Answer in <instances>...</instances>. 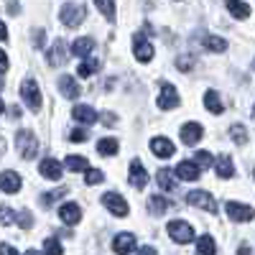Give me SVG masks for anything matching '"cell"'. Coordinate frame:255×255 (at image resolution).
I'll list each match as a JSON object with an SVG mask.
<instances>
[{
    "instance_id": "obj_1",
    "label": "cell",
    "mask_w": 255,
    "mask_h": 255,
    "mask_svg": "<svg viewBox=\"0 0 255 255\" xmlns=\"http://www.w3.org/2000/svg\"><path fill=\"white\" fill-rule=\"evenodd\" d=\"M84 15H87V8H84L82 3H64L61 10H59V18L67 28H77L84 20Z\"/></svg>"
},
{
    "instance_id": "obj_2",
    "label": "cell",
    "mask_w": 255,
    "mask_h": 255,
    "mask_svg": "<svg viewBox=\"0 0 255 255\" xmlns=\"http://www.w3.org/2000/svg\"><path fill=\"white\" fill-rule=\"evenodd\" d=\"M20 97H23V102L33 113H41V90H38L33 77H26L23 82H20Z\"/></svg>"
},
{
    "instance_id": "obj_3",
    "label": "cell",
    "mask_w": 255,
    "mask_h": 255,
    "mask_svg": "<svg viewBox=\"0 0 255 255\" xmlns=\"http://www.w3.org/2000/svg\"><path fill=\"white\" fill-rule=\"evenodd\" d=\"M166 230H168V238H171L174 243H179V245H186V243L194 240V227H191L189 222H184V220H171Z\"/></svg>"
},
{
    "instance_id": "obj_4",
    "label": "cell",
    "mask_w": 255,
    "mask_h": 255,
    "mask_svg": "<svg viewBox=\"0 0 255 255\" xmlns=\"http://www.w3.org/2000/svg\"><path fill=\"white\" fill-rule=\"evenodd\" d=\"M15 145H18V153L23 158H36L38 156V138L31 130H18Z\"/></svg>"
},
{
    "instance_id": "obj_5",
    "label": "cell",
    "mask_w": 255,
    "mask_h": 255,
    "mask_svg": "<svg viewBox=\"0 0 255 255\" xmlns=\"http://www.w3.org/2000/svg\"><path fill=\"white\" fill-rule=\"evenodd\" d=\"M186 204L197 207V209H204V212H209V215H217V202L212 199V194H207V191H189Z\"/></svg>"
},
{
    "instance_id": "obj_6",
    "label": "cell",
    "mask_w": 255,
    "mask_h": 255,
    "mask_svg": "<svg viewBox=\"0 0 255 255\" xmlns=\"http://www.w3.org/2000/svg\"><path fill=\"white\" fill-rule=\"evenodd\" d=\"M181 105V97H179V90L174 87V84L163 82L161 84V97H158V108L161 110H174Z\"/></svg>"
},
{
    "instance_id": "obj_7",
    "label": "cell",
    "mask_w": 255,
    "mask_h": 255,
    "mask_svg": "<svg viewBox=\"0 0 255 255\" xmlns=\"http://www.w3.org/2000/svg\"><path fill=\"white\" fill-rule=\"evenodd\" d=\"M225 212H227V217H230L232 222H250V220L255 217L253 207L240 204V202H227V204H225Z\"/></svg>"
},
{
    "instance_id": "obj_8",
    "label": "cell",
    "mask_w": 255,
    "mask_h": 255,
    "mask_svg": "<svg viewBox=\"0 0 255 255\" xmlns=\"http://www.w3.org/2000/svg\"><path fill=\"white\" fill-rule=\"evenodd\" d=\"M133 54H135V59L143 61V64H148V61L153 59V46H151V41H148L143 33H135V36H133Z\"/></svg>"
},
{
    "instance_id": "obj_9",
    "label": "cell",
    "mask_w": 255,
    "mask_h": 255,
    "mask_svg": "<svg viewBox=\"0 0 255 255\" xmlns=\"http://www.w3.org/2000/svg\"><path fill=\"white\" fill-rule=\"evenodd\" d=\"M102 204L108 207V209L113 212L115 217H125L128 212H130V207H128V202H125V199H123L120 194H115V191H108V194L102 197Z\"/></svg>"
},
{
    "instance_id": "obj_10",
    "label": "cell",
    "mask_w": 255,
    "mask_h": 255,
    "mask_svg": "<svg viewBox=\"0 0 255 255\" xmlns=\"http://www.w3.org/2000/svg\"><path fill=\"white\" fill-rule=\"evenodd\" d=\"M113 250L118 255H130L135 250V235H130V232H120V235H115Z\"/></svg>"
},
{
    "instance_id": "obj_11",
    "label": "cell",
    "mask_w": 255,
    "mask_h": 255,
    "mask_svg": "<svg viewBox=\"0 0 255 255\" xmlns=\"http://www.w3.org/2000/svg\"><path fill=\"white\" fill-rule=\"evenodd\" d=\"M199 174H202V166H199L197 161H181V163L176 166V176L184 179V181H197Z\"/></svg>"
},
{
    "instance_id": "obj_12",
    "label": "cell",
    "mask_w": 255,
    "mask_h": 255,
    "mask_svg": "<svg viewBox=\"0 0 255 255\" xmlns=\"http://www.w3.org/2000/svg\"><path fill=\"white\" fill-rule=\"evenodd\" d=\"M38 171H41V176H44V179L59 181V179H61V163H59L56 158H41Z\"/></svg>"
},
{
    "instance_id": "obj_13",
    "label": "cell",
    "mask_w": 255,
    "mask_h": 255,
    "mask_svg": "<svg viewBox=\"0 0 255 255\" xmlns=\"http://www.w3.org/2000/svg\"><path fill=\"white\" fill-rule=\"evenodd\" d=\"M59 217H61L64 225H77V222L82 220V209H79V204L67 202V204L59 207Z\"/></svg>"
},
{
    "instance_id": "obj_14",
    "label": "cell",
    "mask_w": 255,
    "mask_h": 255,
    "mask_svg": "<svg viewBox=\"0 0 255 255\" xmlns=\"http://www.w3.org/2000/svg\"><path fill=\"white\" fill-rule=\"evenodd\" d=\"M202 135H204V130H202L199 123H186V125H181V140H184L186 145H197Z\"/></svg>"
},
{
    "instance_id": "obj_15",
    "label": "cell",
    "mask_w": 255,
    "mask_h": 255,
    "mask_svg": "<svg viewBox=\"0 0 255 255\" xmlns=\"http://www.w3.org/2000/svg\"><path fill=\"white\" fill-rule=\"evenodd\" d=\"M59 90H61V97H67V100H77V97H79V84H77L74 77H69V74H61Z\"/></svg>"
},
{
    "instance_id": "obj_16",
    "label": "cell",
    "mask_w": 255,
    "mask_h": 255,
    "mask_svg": "<svg viewBox=\"0 0 255 255\" xmlns=\"http://www.w3.org/2000/svg\"><path fill=\"white\" fill-rule=\"evenodd\" d=\"M151 151H153L158 158H171L176 148H174V143L168 140V138H153V140H151Z\"/></svg>"
},
{
    "instance_id": "obj_17",
    "label": "cell",
    "mask_w": 255,
    "mask_h": 255,
    "mask_svg": "<svg viewBox=\"0 0 255 255\" xmlns=\"http://www.w3.org/2000/svg\"><path fill=\"white\" fill-rule=\"evenodd\" d=\"M72 118L77 120V123H84V125H92L100 115L90 108V105H77V108L72 110Z\"/></svg>"
},
{
    "instance_id": "obj_18",
    "label": "cell",
    "mask_w": 255,
    "mask_h": 255,
    "mask_svg": "<svg viewBox=\"0 0 255 255\" xmlns=\"http://www.w3.org/2000/svg\"><path fill=\"white\" fill-rule=\"evenodd\" d=\"M92 49H95V41L90 36H84V38H77L74 44H72V54L79 56V59H87L92 56Z\"/></svg>"
},
{
    "instance_id": "obj_19",
    "label": "cell",
    "mask_w": 255,
    "mask_h": 255,
    "mask_svg": "<svg viewBox=\"0 0 255 255\" xmlns=\"http://www.w3.org/2000/svg\"><path fill=\"white\" fill-rule=\"evenodd\" d=\"M130 184H133L135 189H143V186L148 184V171L143 168L140 161H133V163H130Z\"/></svg>"
},
{
    "instance_id": "obj_20",
    "label": "cell",
    "mask_w": 255,
    "mask_h": 255,
    "mask_svg": "<svg viewBox=\"0 0 255 255\" xmlns=\"http://www.w3.org/2000/svg\"><path fill=\"white\" fill-rule=\"evenodd\" d=\"M0 186H3L5 194H15V191L20 189V176L15 171H3L0 174Z\"/></svg>"
},
{
    "instance_id": "obj_21",
    "label": "cell",
    "mask_w": 255,
    "mask_h": 255,
    "mask_svg": "<svg viewBox=\"0 0 255 255\" xmlns=\"http://www.w3.org/2000/svg\"><path fill=\"white\" fill-rule=\"evenodd\" d=\"M204 108H207L212 115H222V113H225V105H222V100H220V95H217L215 90H207V92H204Z\"/></svg>"
},
{
    "instance_id": "obj_22",
    "label": "cell",
    "mask_w": 255,
    "mask_h": 255,
    "mask_svg": "<svg viewBox=\"0 0 255 255\" xmlns=\"http://www.w3.org/2000/svg\"><path fill=\"white\" fill-rule=\"evenodd\" d=\"M215 168H217V176H220V179H232V176H235V166H232V158L225 156V153L215 161Z\"/></svg>"
},
{
    "instance_id": "obj_23",
    "label": "cell",
    "mask_w": 255,
    "mask_h": 255,
    "mask_svg": "<svg viewBox=\"0 0 255 255\" xmlns=\"http://www.w3.org/2000/svg\"><path fill=\"white\" fill-rule=\"evenodd\" d=\"M69 56H67V46H64V41L59 38L56 44L51 46V51H49V64L51 67H59V64H64Z\"/></svg>"
},
{
    "instance_id": "obj_24",
    "label": "cell",
    "mask_w": 255,
    "mask_h": 255,
    "mask_svg": "<svg viewBox=\"0 0 255 255\" xmlns=\"http://www.w3.org/2000/svg\"><path fill=\"white\" fill-rule=\"evenodd\" d=\"M156 181L163 191H174L176 189V174H171L168 168H161V171L156 174Z\"/></svg>"
},
{
    "instance_id": "obj_25",
    "label": "cell",
    "mask_w": 255,
    "mask_h": 255,
    "mask_svg": "<svg viewBox=\"0 0 255 255\" xmlns=\"http://www.w3.org/2000/svg\"><path fill=\"white\" fill-rule=\"evenodd\" d=\"M97 69H100V59L87 56V59H82V61H79V69H77V74H79V77H92Z\"/></svg>"
},
{
    "instance_id": "obj_26",
    "label": "cell",
    "mask_w": 255,
    "mask_h": 255,
    "mask_svg": "<svg viewBox=\"0 0 255 255\" xmlns=\"http://www.w3.org/2000/svg\"><path fill=\"white\" fill-rule=\"evenodd\" d=\"M227 10H230V15H235L240 20L250 15V5L243 3V0H227Z\"/></svg>"
},
{
    "instance_id": "obj_27",
    "label": "cell",
    "mask_w": 255,
    "mask_h": 255,
    "mask_svg": "<svg viewBox=\"0 0 255 255\" xmlns=\"http://www.w3.org/2000/svg\"><path fill=\"white\" fill-rule=\"evenodd\" d=\"M148 209H151V215H163V212L171 209V202L158 197V194H153L151 199H148Z\"/></svg>"
},
{
    "instance_id": "obj_28",
    "label": "cell",
    "mask_w": 255,
    "mask_h": 255,
    "mask_svg": "<svg viewBox=\"0 0 255 255\" xmlns=\"http://www.w3.org/2000/svg\"><path fill=\"white\" fill-rule=\"evenodd\" d=\"M202 46H204L207 51H217V54H220V51L227 49V41L220 38V36H204V38H202Z\"/></svg>"
},
{
    "instance_id": "obj_29",
    "label": "cell",
    "mask_w": 255,
    "mask_h": 255,
    "mask_svg": "<svg viewBox=\"0 0 255 255\" xmlns=\"http://www.w3.org/2000/svg\"><path fill=\"white\" fill-rule=\"evenodd\" d=\"M118 148H120L118 138H100V143H97V151H100L102 156H115Z\"/></svg>"
},
{
    "instance_id": "obj_30",
    "label": "cell",
    "mask_w": 255,
    "mask_h": 255,
    "mask_svg": "<svg viewBox=\"0 0 255 255\" xmlns=\"http://www.w3.org/2000/svg\"><path fill=\"white\" fill-rule=\"evenodd\" d=\"M215 253H217V245L209 235H202L197 240V255H215Z\"/></svg>"
},
{
    "instance_id": "obj_31",
    "label": "cell",
    "mask_w": 255,
    "mask_h": 255,
    "mask_svg": "<svg viewBox=\"0 0 255 255\" xmlns=\"http://www.w3.org/2000/svg\"><path fill=\"white\" fill-rule=\"evenodd\" d=\"M95 5H97V10L113 23V20H115V0H95Z\"/></svg>"
},
{
    "instance_id": "obj_32",
    "label": "cell",
    "mask_w": 255,
    "mask_h": 255,
    "mask_svg": "<svg viewBox=\"0 0 255 255\" xmlns=\"http://www.w3.org/2000/svg\"><path fill=\"white\" fill-rule=\"evenodd\" d=\"M67 168L69 171H90V163L84 156H67Z\"/></svg>"
},
{
    "instance_id": "obj_33",
    "label": "cell",
    "mask_w": 255,
    "mask_h": 255,
    "mask_svg": "<svg viewBox=\"0 0 255 255\" xmlns=\"http://www.w3.org/2000/svg\"><path fill=\"white\" fill-rule=\"evenodd\" d=\"M230 138L235 140L238 145H245V143H248V130H245V125H232V128H230Z\"/></svg>"
},
{
    "instance_id": "obj_34",
    "label": "cell",
    "mask_w": 255,
    "mask_h": 255,
    "mask_svg": "<svg viewBox=\"0 0 255 255\" xmlns=\"http://www.w3.org/2000/svg\"><path fill=\"white\" fill-rule=\"evenodd\" d=\"M64 194H67V186H61V189H56V191H49V194H41V204H44V207H51L56 199H61Z\"/></svg>"
},
{
    "instance_id": "obj_35",
    "label": "cell",
    "mask_w": 255,
    "mask_h": 255,
    "mask_svg": "<svg viewBox=\"0 0 255 255\" xmlns=\"http://www.w3.org/2000/svg\"><path fill=\"white\" fill-rule=\"evenodd\" d=\"M194 161H197L202 168H209L217 158H212V153H209V151H197V153H194Z\"/></svg>"
},
{
    "instance_id": "obj_36",
    "label": "cell",
    "mask_w": 255,
    "mask_h": 255,
    "mask_svg": "<svg viewBox=\"0 0 255 255\" xmlns=\"http://www.w3.org/2000/svg\"><path fill=\"white\" fill-rule=\"evenodd\" d=\"M44 248H46V255H64V250H61V245H59L56 238H49L44 243Z\"/></svg>"
},
{
    "instance_id": "obj_37",
    "label": "cell",
    "mask_w": 255,
    "mask_h": 255,
    "mask_svg": "<svg viewBox=\"0 0 255 255\" xmlns=\"http://www.w3.org/2000/svg\"><path fill=\"white\" fill-rule=\"evenodd\" d=\"M191 67H194V59H191L189 54H186V56H179V59H176V69H181V72H189Z\"/></svg>"
},
{
    "instance_id": "obj_38",
    "label": "cell",
    "mask_w": 255,
    "mask_h": 255,
    "mask_svg": "<svg viewBox=\"0 0 255 255\" xmlns=\"http://www.w3.org/2000/svg\"><path fill=\"white\" fill-rule=\"evenodd\" d=\"M102 179H105L102 171H97V168H90V171H87V179H84V181H87L90 186H95V184H100Z\"/></svg>"
},
{
    "instance_id": "obj_39",
    "label": "cell",
    "mask_w": 255,
    "mask_h": 255,
    "mask_svg": "<svg viewBox=\"0 0 255 255\" xmlns=\"http://www.w3.org/2000/svg\"><path fill=\"white\" fill-rule=\"evenodd\" d=\"M18 225L23 227V230H28V227L33 225V217H31V212H18Z\"/></svg>"
},
{
    "instance_id": "obj_40",
    "label": "cell",
    "mask_w": 255,
    "mask_h": 255,
    "mask_svg": "<svg viewBox=\"0 0 255 255\" xmlns=\"http://www.w3.org/2000/svg\"><path fill=\"white\" fill-rule=\"evenodd\" d=\"M44 44H46V33H44V31H36V33H33V46L41 49Z\"/></svg>"
},
{
    "instance_id": "obj_41",
    "label": "cell",
    "mask_w": 255,
    "mask_h": 255,
    "mask_svg": "<svg viewBox=\"0 0 255 255\" xmlns=\"http://www.w3.org/2000/svg\"><path fill=\"white\" fill-rule=\"evenodd\" d=\"M69 140L72 143H84V140H87V133H84V130H72Z\"/></svg>"
},
{
    "instance_id": "obj_42",
    "label": "cell",
    "mask_w": 255,
    "mask_h": 255,
    "mask_svg": "<svg viewBox=\"0 0 255 255\" xmlns=\"http://www.w3.org/2000/svg\"><path fill=\"white\" fill-rule=\"evenodd\" d=\"M0 253H3V255H18V253H15V248H13V245H8V243L0 245Z\"/></svg>"
},
{
    "instance_id": "obj_43",
    "label": "cell",
    "mask_w": 255,
    "mask_h": 255,
    "mask_svg": "<svg viewBox=\"0 0 255 255\" xmlns=\"http://www.w3.org/2000/svg\"><path fill=\"white\" fill-rule=\"evenodd\" d=\"M10 220H13V212L8 207H3V225H10Z\"/></svg>"
},
{
    "instance_id": "obj_44",
    "label": "cell",
    "mask_w": 255,
    "mask_h": 255,
    "mask_svg": "<svg viewBox=\"0 0 255 255\" xmlns=\"http://www.w3.org/2000/svg\"><path fill=\"white\" fill-rule=\"evenodd\" d=\"M100 118H105V123H108V125H115V123H118L113 113H105V115H100Z\"/></svg>"
},
{
    "instance_id": "obj_45",
    "label": "cell",
    "mask_w": 255,
    "mask_h": 255,
    "mask_svg": "<svg viewBox=\"0 0 255 255\" xmlns=\"http://www.w3.org/2000/svg\"><path fill=\"white\" fill-rule=\"evenodd\" d=\"M138 255H158V253H156L153 248H148V245H145V248H140V250H138Z\"/></svg>"
},
{
    "instance_id": "obj_46",
    "label": "cell",
    "mask_w": 255,
    "mask_h": 255,
    "mask_svg": "<svg viewBox=\"0 0 255 255\" xmlns=\"http://www.w3.org/2000/svg\"><path fill=\"white\" fill-rule=\"evenodd\" d=\"M238 255H253L250 245H240V248H238Z\"/></svg>"
},
{
    "instance_id": "obj_47",
    "label": "cell",
    "mask_w": 255,
    "mask_h": 255,
    "mask_svg": "<svg viewBox=\"0 0 255 255\" xmlns=\"http://www.w3.org/2000/svg\"><path fill=\"white\" fill-rule=\"evenodd\" d=\"M0 61H3V72H8V54H0Z\"/></svg>"
},
{
    "instance_id": "obj_48",
    "label": "cell",
    "mask_w": 255,
    "mask_h": 255,
    "mask_svg": "<svg viewBox=\"0 0 255 255\" xmlns=\"http://www.w3.org/2000/svg\"><path fill=\"white\" fill-rule=\"evenodd\" d=\"M26 255H41V253H38V250H28Z\"/></svg>"
},
{
    "instance_id": "obj_49",
    "label": "cell",
    "mask_w": 255,
    "mask_h": 255,
    "mask_svg": "<svg viewBox=\"0 0 255 255\" xmlns=\"http://www.w3.org/2000/svg\"><path fill=\"white\" fill-rule=\"evenodd\" d=\"M253 67H255V64H253Z\"/></svg>"
}]
</instances>
